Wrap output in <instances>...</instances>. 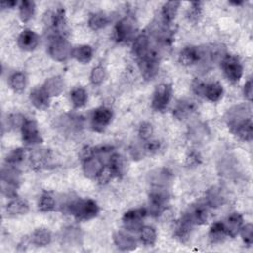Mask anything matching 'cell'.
I'll return each mask as SVG.
<instances>
[{
  "instance_id": "obj_1",
  "label": "cell",
  "mask_w": 253,
  "mask_h": 253,
  "mask_svg": "<svg viewBox=\"0 0 253 253\" xmlns=\"http://www.w3.org/2000/svg\"><path fill=\"white\" fill-rule=\"evenodd\" d=\"M65 211L79 221L90 220L100 211L99 206L92 199H77L65 204Z\"/></svg>"
},
{
  "instance_id": "obj_2",
  "label": "cell",
  "mask_w": 253,
  "mask_h": 253,
  "mask_svg": "<svg viewBox=\"0 0 253 253\" xmlns=\"http://www.w3.org/2000/svg\"><path fill=\"white\" fill-rule=\"evenodd\" d=\"M169 199L167 187L152 186L149 194V211L153 216H158L165 210L166 203Z\"/></svg>"
},
{
  "instance_id": "obj_3",
  "label": "cell",
  "mask_w": 253,
  "mask_h": 253,
  "mask_svg": "<svg viewBox=\"0 0 253 253\" xmlns=\"http://www.w3.org/2000/svg\"><path fill=\"white\" fill-rule=\"evenodd\" d=\"M70 42L64 37H53L48 46L49 55L56 61H66L72 55Z\"/></svg>"
},
{
  "instance_id": "obj_4",
  "label": "cell",
  "mask_w": 253,
  "mask_h": 253,
  "mask_svg": "<svg viewBox=\"0 0 253 253\" xmlns=\"http://www.w3.org/2000/svg\"><path fill=\"white\" fill-rule=\"evenodd\" d=\"M137 61L144 79L151 80L157 75L159 69V53L156 49L151 48L147 55L138 59Z\"/></svg>"
},
{
  "instance_id": "obj_5",
  "label": "cell",
  "mask_w": 253,
  "mask_h": 253,
  "mask_svg": "<svg viewBox=\"0 0 253 253\" xmlns=\"http://www.w3.org/2000/svg\"><path fill=\"white\" fill-rule=\"evenodd\" d=\"M221 68L226 78L232 83L238 82L243 75L242 63L235 55L225 54L221 59Z\"/></svg>"
},
{
  "instance_id": "obj_6",
  "label": "cell",
  "mask_w": 253,
  "mask_h": 253,
  "mask_svg": "<svg viewBox=\"0 0 253 253\" xmlns=\"http://www.w3.org/2000/svg\"><path fill=\"white\" fill-rule=\"evenodd\" d=\"M249 119H251V109L248 104H239L232 107L227 111L225 116L227 126L231 131Z\"/></svg>"
},
{
  "instance_id": "obj_7",
  "label": "cell",
  "mask_w": 253,
  "mask_h": 253,
  "mask_svg": "<svg viewBox=\"0 0 253 253\" xmlns=\"http://www.w3.org/2000/svg\"><path fill=\"white\" fill-rule=\"evenodd\" d=\"M136 31V22L131 16L121 19L114 30V38L118 42H126L130 40Z\"/></svg>"
},
{
  "instance_id": "obj_8",
  "label": "cell",
  "mask_w": 253,
  "mask_h": 253,
  "mask_svg": "<svg viewBox=\"0 0 253 253\" xmlns=\"http://www.w3.org/2000/svg\"><path fill=\"white\" fill-rule=\"evenodd\" d=\"M172 87L170 84L161 83L159 84L153 93L151 100V107L156 112L164 111L169 105L172 98Z\"/></svg>"
},
{
  "instance_id": "obj_9",
  "label": "cell",
  "mask_w": 253,
  "mask_h": 253,
  "mask_svg": "<svg viewBox=\"0 0 253 253\" xmlns=\"http://www.w3.org/2000/svg\"><path fill=\"white\" fill-rule=\"evenodd\" d=\"M147 214L145 208H137L126 211L123 216V225L127 231H139Z\"/></svg>"
},
{
  "instance_id": "obj_10",
  "label": "cell",
  "mask_w": 253,
  "mask_h": 253,
  "mask_svg": "<svg viewBox=\"0 0 253 253\" xmlns=\"http://www.w3.org/2000/svg\"><path fill=\"white\" fill-rule=\"evenodd\" d=\"M113 119V112L110 108L102 106L95 109L91 116V126L95 131L102 132L110 125Z\"/></svg>"
},
{
  "instance_id": "obj_11",
  "label": "cell",
  "mask_w": 253,
  "mask_h": 253,
  "mask_svg": "<svg viewBox=\"0 0 253 253\" xmlns=\"http://www.w3.org/2000/svg\"><path fill=\"white\" fill-rule=\"evenodd\" d=\"M23 142L26 145H36L42 141L37 123L34 120L26 119L21 126Z\"/></svg>"
},
{
  "instance_id": "obj_12",
  "label": "cell",
  "mask_w": 253,
  "mask_h": 253,
  "mask_svg": "<svg viewBox=\"0 0 253 253\" xmlns=\"http://www.w3.org/2000/svg\"><path fill=\"white\" fill-rule=\"evenodd\" d=\"M204 48L198 46H186L179 54V61L185 66L199 64L203 58Z\"/></svg>"
},
{
  "instance_id": "obj_13",
  "label": "cell",
  "mask_w": 253,
  "mask_h": 253,
  "mask_svg": "<svg viewBox=\"0 0 253 253\" xmlns=\"http://www.w3.org/2000/svg\"><path fill=\"white\" fill-rule=\"evenodd\" d=\"M40 42L39 36L32 30H24L18 37V46L24 51H32L36 49Z\"/></svg>"
},
{
  "instance_id": "obj_14",
  "label": "cell",
  "mask_w": 253,
  "mask_h": 253,
  "mask_svg": "<svg viewBox=\"0 0 253 253\" xmlns=\"http://www.w3.org/2000/svg\"><path fill=\"white\" fill-rule=\"evenodd\" d=\"M150 49V39L147 34L142 33L134 39L132 43V54L136 57L137 60L147 55Z\"/></svg>"
},
{
  "instance_id": "obj_15",
  "label": "cell",
  "mask_w": 253,
  "mask_h": 253,
  "mask_svg": "<svg viewBox=\"0 0 253 253\" xmlns=\"http://www.w3.org/2000/svg\"><path fill=\"white\" fill-rule=\"evenodd\" d=\"M105 163L97 155H92L89 158L83 160V173L88 178H97L102 169L104 168Z\"/></svg>"
},
{
  "instance_id": "obj_16",
  "label": "cell",
  "mask_w": 253,
  "mask_h": 253,
  "mask_svg": "<svg viewBox=\"0 0 253 253\" xmlns=\"http://www.w3.org/2000/svg\"><path fill=\"white\" fill-rule=\"evenodd\" d=\"M113 240L115 245L123 251H131L134 250L137 246L136 239L125 231H117L113 235Z\"/></svg>"
},
{
  "instance_id": "obj_17",
  "label": "cell",
  "mask_w": 253,
  "mask_h": 253,
  "mask_svg": "<svg viewBox=\"0 0 253 253\" xmlns=\"http://www.w3.org/2000/svg\"><path fill=\"white\" fill-rule=\"evenodd\" d=\"M190 220L194 223V225L197 224H204L209 219V210L207 203L206 204H198L197 206L192 207L186 213H185Z\"/></svg>"
},
{
  "instance_id": "obj_18",
  "label": "cell",
  "mask_w": 253,
  "mask_h": 253,
  "mask_svg": "<svg viewBox=\"0 0 253 253\" xmlns=\"http://www.w3.org/2000/svg\"><path fill=\"white\" fill-rule=\"evenodd\" d=\"M30 101L35 108L39 110H45L49 106L50 97L42 87H37L31 91Z\"/></svg>"
},
{
  "instance_id": "obj_19",
  "label": "cell",
  "mask_w": 253,
  "mask_h": 253,
  "mask_svg": "<svg viewBox=\"0 0 253 253\" xmlns=\"http://www.w3.org/2000/svg\"><path fill=\"white\" fill-rule=\"evenodd\" d=\"M222 222H223V225H224L227 236L232 237V238L235 237L239 233L242 225L244 224L243 223V217L237 212L231 213Z\"/></svg>"
},
{
  "instance_id": "obj_20",
  "label": "cell",
  "mask_w": 253,
  "mask_h": 253,
  "mask_svg": "<svg viewBox=\"0 0 253 253\" xmlns=\"http://www.w3.org/2000/svg\"><path fill=\"white\" fill-rule=\"evenodd\" d=\"M49 97L59 96L64 90V81L60 76H52L46 79L42 86Z\"/></svg>"
},
{
  "instance_id": "obj_21",
  "label": "cell",
  "mask_w": 253,
  "mask_h": 253,
  "mask_svg": "<svg viewBox=\"0 0 253 253\" xmlns=\"http://www.w3.org/2000/svg\"><path fill=\"white\" fill-rule=\"evenodd\" d=\"M193 226H194V223L190 220V218L186 214H184L176 225V228H175L176 238H178L180 241H183V242L188 240V238L191 235Z\"/></svg>"
},
{
  "instance_id": "obj_22",
  "label": "cell",
  "mask_w": 253,
  "mask_h": 253,
  "mask_svg": "<svg viewBox=\"0 0 253 253\" xmlns=\"http://www.w3.org/2000/svg\"><path fill=\"white\" fill-rule=\"evenodd\" d=\"M58 126L66 132H75L80 129L82 126L81 119L79 117L71 116V115H65L62 116L58 120Z\"/></svg>"
},
{
  "instance_id": "obj_23",
  "label": "cell",
  "mask_w": 253,
  "mask_h": 253,
  "mask_svg": "<svg viewBox=\"0 0 253 253\" xmlns=\"http://www.w3.org/2000/svg\"><path fill=\"white\" fill-rule=\"evenodd\" d=\"M6 211L10 215H22L29 211V204L21 198H13L6 206Z\"/></svg>"
},
{
  "instance_id": "obj_24",
  "label": "cell",
  "mask_w": 253,
  "mask_h": 253,
  "mask_svg": "<svg viewBox=\"0 0 253 253\" xmlns=\"http://www.w3.org/2000/svg\"><path fill=\"white\" fill-rule=\"evenodd\" d=\"M51 241V233L47 228L41 227L37 228L31 236V242L39 247L46 246Z\"/></svg>"
},
{
  "instance_id": "obj_25",
  "label": "cell",
  "mask_w": 253,
  "mask_h": 253,
  "mask_svg": "<svg viewBox=\"0 0 253 253\" xmlns=\"http://www.w3.org/2000/svg\"><path fill=\"white\" fill-rule=\"evenodd\" d=\"M227 237L224 225L222 221L214 222L209 231V239L212 244H218L224 241V239Z\"/></svg>"
},
{
  "instance_id": "obj_26",
  "label": "cell",
  "mask_w": 253,
  "mask_h": 253,
  "mask_svg": "<svg viewBox=\"0 0 253 253\" xmlns=\"http://www.w3.org/2000/svg\"><path fill=\"white\" fill-rule=\"evenodd\" d=\"M179 6H180V2L178 1H169L163 5L161 10V16H162V21L165 25H169L173 22V20L177 15Z\"/></svg>"
},
{
  "instance_id": "obj_27",
  "label": "cell",
  "mask_w": 253,
  "mask_h": 253,
  "mask_svg": "<svg viewBox=\"0 0 253 253\" xmlns=\"http://www.w3.org/2000/svg\"><path fill=\"white\" fill-rule=\"evenodd\" d=\"M80 63H88L93 57V48L87 44H81L73 47L72 55Z\"/></svg>"
},
{
  "instance_id": "obj_28",
  "label": "cell",
  "mask_w": 253,
  "mask_h": 253,
  "mask_svg": "<svg viewBox=\"0 0 253 253\" xmlns=\"http://www.w3.org/2000/svg\"><path fill=\"white\" fill-rule=\"evenodd\" d=\"M112 169L115 177H121L126 172V161L122 155L119 153H113L107 163Z\"/></svg>"
},
{
  "instance_id": "obj_29",
  "label": "cell",
  "mask_w": 253,
  "mask_h": 253,
  "mask_svg": "<svg viewBox=\"0 0 253 253\" xmlns=\"http://www.w3.org/2000/svg\"><path fill=\"white\" fill-rule=\"evenodd\" d=\"M223 96V88L222 85L218 82H211L209 84H206L205 94L204 97H206L211 102H218Z\"/></svg>"
},
{
  "instance_id": "obj_30",
  "label": "cell",
  "mask_w": 253,
  "mask_h": 253,
  "mask_svg": "<svg viewBox=\"0 0 253 253\" xmlns=\"http://www.w3.org/2000/svg\"><path fill=\"white\" fill-rule=\"evenodd\" d=\"M8 82L12 90L17 93H21L27 86V76L24 72L16 71L10 75Z\"/></svg>"
},
{
  "instance_id": "obj_31",
  "label": "cell",
  "mask_w": 253,
  "mask_h": 253,
  "mask_svg": "<svg viewBox=\"0 0 253 253\" xmlns=\"http://www.w3.org/2000/svg\"><path fill=\"white\" fill-rule=\"evenodd\" d=\"M70 100L74 108L84 107L88 101V93L83 87H76L70 92Z\"/></svg>"
},
{
  "instance_id": "obj_32",
  "label": "cell",
  "mask_w": 253,
  "mask_h": 253,
  "mask_svg": "<svg viewBox=\"0 0 253 253\" xmlns=\"http://www.w3.org/2000/svg\"><path fill=\"white\" fill-rule=\"evenodd\" d=\"M195 110V105L191 101H180L177 103L176 107L174 108L173 115L175 118L179 120H184L188 116L191 115V113Z\"/></svg>"
},
{
  "instance_id": "obj_33",
  "label": "cell",
  "mask_w": 253,
  "mask_h": 253,
  "mask_svg": "<svg viewBox=\"0 0 253 253\" xmlns=\"http://www.w3.org/2000/svg\"><path fill=\"white\" fill-rule=\"evenodd\" d=\"M252 121L251 119L243 122L241 125L236 126L232 132L236 134L241 140L243 141H251L252 140V134H253V128H252Z\"/></svg>"
},
{
  "instance_id": "obj_34",
  "label": "cell",
  "mask_w": 253,
  "mask_h": 253,
  "mask_svg": "<svg viewBox=\"0 0 253 253\" xmlns=\"http://www.w3.org/2000/svg\"><path fill=\"white\" fill-rule=\"evenodd\" d=\"M50 155L46 150H37L31 155V165L34 169L40 170L46 166Z\"/></svg>"
},
{
  "instance_id": "obj_35",
  "label": "cell",
  "mask_w": 253,
  "mask_h": 253,
  "mask_svg": "<svg viewBox=\"0 0 253 253\" xmlns=\"http://www.w3.org/2000/svg\"><path fill=\"white\" fill-rule=\"evenodd\" d=\"M224 202V196L220 188L211 187L207 193V205L211 208H217Z\"/></svg>"
},
{
  "instance_id": "obj_36",
  "label": "cell",
  "mask_w": 253,
  "mask_h": 253,
  "mask_svg": "<svg viewBox=\"0 0 253 253\" xmlns=\"http://www.w3.org/2000/svg\"><path fill=\"white\" fill-rule=\"evenodd\" d=\"M1 181L13 184L18 186L20 182V173L15 166L7 164L2 168L1 172Z\"/></svg>"
},
{
  "instance_id": "obj_37",
  "label": "cell",
  "mask_w": 253,
  "mask_h": 253,
  "mask_svg": "<svg viewBox=\"0 0 253 253\" xmlns=\"http://www.w3.org/2000/svg\"><path fill=\"white\" fill-rule=\"evenodd\" d=\"M139 238L145 246H153L157 239L156 230L152 226L142 225L139 229Z\"/></svg>"
},
{
  "instance_id": "obj_38",
  "label": "cell",
  "mask_w": 253,
  "mask_h": 253,
  "mask_svg": "<svg viewBox=\"0 0 253 253\" xmlns=\"http://www.w3.org/2000/svg\"><path fill=\"white\" fill-rule=\"evenodd\" d=\"M35 9H36V6L33 1H28V0L22 1L19 7V15L22 22L26 23L30 21L35 14Z\"/></svg>"
},
{
  "instance_id": "obj_39",
  "label": "cell",
  "mask_w": 253,
  "mask_h": 253,
  "mask_svg": "<svg viewBox=\"0 0 253 253\" xmlns=\"http://www.w3.org/2000/svg\"><path fill=\"white\" fill-rule=\"evenodd\" d=\"M108 23H109L108 16L102 12L92 14L88 21L89 27L94 31H98L105 28L108 25Z\"/></svg>"
},
{
  "instance_id": "obj_40",
  "label": "cell",
  "mask_w": 253,
  "mask_h": 253,
  "mask_svg": "<svg viewBox=\"0 0 253 253\" xmlns=\"http://www.w3.org/2000/svg\"><path fill=\"white\" fill-rule=\"evenodd\" d=\"M151 184L153 186H161V187H167V184L170 183L172 179L171 173H169L167 170H156L155 173L151 174Z\"/></svg>"
},
{
  "instance_id": "obj_41",
  "label": "cell",
  "mask_w": 253,
  "mask_h": 253,
  "mask_svg": "<svg viewBox=\"0 0 253 253\" xmlns=\"http://www.w3.org/2000/svg\"><path fill=\"white\" fill-rule=\"evenodd\" d=\"M55 206H56L55 199L48 193H44L43 195H42L38 204L39 210L42 212L52 211L55 209Z\"/></svg>"
},
{
  "instance_id": "obj_42",
  "label": "cell",
  "mask_w": 253,
  "mask_h": 253,
  "mask_svg": "<svg viewBox=\"0 0 253 253\" xmlns=\"http://www.w3.org/2000/svg\"><path fill=\"white\" fill-rule=\"evenodd\" d=\"M25 155H26V153H25V150L23 148L13 149L6 156V163L9 164V165L16 166V165H18L19 163H21L24 160Z\"/></svg>"
},
{
  "instance_id": "obj_43",
  "label": "cell",
  "mask_w": 253,
  "mask_h": 253,
  "mask_svg": "<svg viewBox=\"0 0 253 253\" xmlns=\"http://www.w3.org/2000/svg\"><path fill=\"white\" fill-rule=\"evenodd\" d=\"M106 78V69L102 65L95 66L90 74V80L93 85H100Z\"/></svg>"
},
{
  "instance_id": "obj_44",
  "label": "cell",
  "mask_w": 253,
  "mask_h": 253,
  "mask_svg": "<svg viewBox=\"0 0 253 253\" xmlns=\"http://www.w3.org/2000/svg\"><path fill=\"white\" fill-rule=\"evenodd\" d=\"M239 233L241 235L243 242L247 246L252 245V243H253V225L251 223L243 224Z\"/></svg>"
},
{
  "instance_id": "obj_45",
  "label": "cell",
  "mask_w": 253,
  "mask_h": 253,
  "mask_svg": "<svg viewBox=\"0 0 253 253\" xmlns=\"http://www.w3.org/2000/svg\"><path fill=\"white\" fill-rule=\"evenodd\" d=\"M152 133H153V126L150 123L144 122L139 126L138 135H139L140 139H142L144 141H147V140L150 139Z\"/></svg>"
},
{
  "instance_id": "obj_46",
  "label": "cell",
  "mask_w": 253,
  "mask_h": 253,
  "mask_svg": "<svg viewBox=\"0 0 253 253\" xmlns=\"http://www.w3.org/2000/svg\"><path fill=\"white\" fill-rule=\"evenodd\" d=\"M202 15V7L200 2H194L192 3V7L189 10L188 18L192 22H197Z\"/></svg>"
},
{
  "instance_id": "obj_47",
  "label": "cell",
  "mask_w": 253,
  "mask_h": 253,
  "mask_svg": "<svg viewBox=\"0 0 253 253\" xmlns=\"http://www.w3.org/2000/svg\"><path fill=\"white\" fill-rule=\"evenodd\" d=\"M113 177H115V176H114L112 169L110 168L109 165H105L104 168L102 169V171L100 172V174L98 175L97 179L100 184H107Z\"/></svg>"
},
{
  "instance_id": "obj_48",
  "label": "cell",
  "mask_w": 253,
  "mask_h": 253,
  "mask_svg": "<svg viewBox=\"0 0 253 253\" xmlns=\"http://www.w3.org/2000/svg\"><path fill=\"white\" fill-rule=\"evenodd\" d=\"M205 89H206V83L198 78H195L194 81L192 82V90L193 92L200 97H204L205 94Z\"/></svg>"
},
{
  "instance_id": "obj_49",
  "label": "cell",
  "mask_w": 253,
  "mask_h": 253,
  "mask_svg": "<svg viewBox=\"0 0 253 253\" xmlns=\"http://www.w3.org/2000/svg\"><path fill=\"white\" fill-rule=\"evenodd\" d=\"M160 143L157 140H147L144 145V150L147 152H155L159 149Z\"/></svg>"
},
{
  "instance_id": "obj_50",
  "label": "cell",
  "mask_w": 253,
  "mask_h": 253,
  "mask_svg": "<svg viewBox=\"0 0 253 253\" xmlns=\"http://www.w3.org/2000/svg\"><path fill=\"white\" fill-rule=\"evenodd\" d=\"M243 93H244V97L251 102L252 100V80L248 79L245 84H244V88H243Z\"/></svg>"
},
{
  "instance_id": "obj_51",
  "label": "cell",
  "mask_w": 253,
  "mask_h": 253,
  "mask_svg": "<svg viewBox=\"0 0 253 253\" xmlns=\"http://www.w3.org/2000/svg\"><path fill=\"white\" fill-rule=\"evenodd\" d=\"M187 162L189 165H192V166H195L197 164H199L201 162V156L199 153L195 152V151H192L188 157H187Z\"/></svg>"
},
{
  "instance_id": "obj_52",
  "label": "cell",
  "mask_w": 253,
  "mask_h": 253,
  "mask_svg": "<svg viewBox=\"0 0 253 253\" xmlns=\"http://www.w3.org/2000/svg\"><path fill=\"white\" fill-rule=\"evenodd\" d=\"M94 155V148H91L89 146H85L81 149L80 153H79V157L81 158V160H85L87 158H89L90 156Z\"/></svg>"
},
{
  "instance_id": "obj_53",
  "label": "cell",
  "mask_w": 253,
  "mask_h": 253,
  "mask_svg": "<svg viewBox=\"0 0 253 253\" xmlns=\"http://www.w3.org/2000/svg\"><path fill=\"white\" fill-rule=\"evenodd\" d=\"M16 4H17L16 1H6V2H2L1 6L2 8H13Z\"/></svg>"
}]
</instances>
